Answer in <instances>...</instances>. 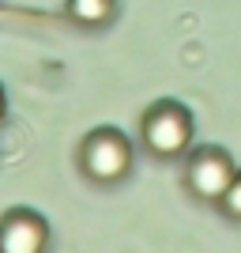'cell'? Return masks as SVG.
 Here are the masks:
<instances>
[{
    "label": "cell",
    "mask_w": 241,
    "mask_h": 253,
    "mask_svg": "<svg viewBox=\"0 0 241 253\" xmlns=\"http://www.w3.org/2000/svg\"><path fill=\"white\" fill-rule=\"evenodd\" d=\"M192 110L177 98H158L139 117V140L155 159H181L192 151Z\"/></svg>",
    "instance_id": "cell-1"
},
{
    "label": "cell",
    "mask_w": 241,
    "mask_h": 253,
    "mask_svg": "<svg viewBox=\"0 0 241 253\" xmlns=\"http://www.w3.org/2000/svg\"><path fill=\"white\" fill-rule=\"evenodd\" d=\"M79 170L95 185H121L132 174V140L113 125L91 128L79 144Z\"/></svg>",
    "instance_id": "cell-2"
},
{
    "label": "cell",
    "mask_w": 241,
    "mask_h": 253,
    "mask_svg": "<svg viewBox=\"0 0 241 253\" xmlns=\"http://www.w3.org/2000/svg\"><path fill=\"white\" fill-rule=\"evenodd\" d=\"M234 174H238V163L219 144H204V148L185 155V185H189V193L196 201L219 204L222 193L230 189Z\"/></svg>",
    "instance_id": "cell-3"
},
{
    "label": "cell",
    "mask_w": 241,
    "mask_h": 253,
    "mask_svg": "<svg viewBox=\"0 0 241 253\" xmlns=\"http://www.w3.org/2000/svg\"><path fill=\"white\" fill-rule=\"evenodd\" d=\"M49 223L34 208H8L0 215V253H45Z\"/></svg>",
    "instance_id": "cell-4"
},
{
    "label": "cell",
    "mask_w": 241,
    "mask_h": 253,
    "mask_svg": "<svg viewBox=\"0 0 241 253\" xmlns=\"http://www.w3.org/2000/svg\"><path fill=\"white\" fill-rule=\"evenodd\" d=\"M68 8V15H72L79 27H105V23H113L117 15V0H68L64 4Z\"/></svg>",
    "instance_id": "cell-5"
},
{
    "label": "cell",
    "mask_w": 241,
    "mask_h": 253,
    "mask_svg": "<svg viewBox=\"0 0 241 253\" xmlns=\"http://www.w3.org/2000/svg\"><path fill=\"white\" fill-rule=\"evenodd\" d=\"M219 208L230 215V219H238L241 223V170L234 174V181H230V189L222 193V201H219Z\"/></svg>",
    "instance_id": "cell-6"
},
{
    "label": "cell",
    "mask_w": 241,
    "mask_h": 253,
    "mask_svg": "<svg viewBox=\"0 0 241 253\" xmlns=\"http://www.w3.org/2000/svg\"><path fill=\"white\" fill-rule=\"evenodd\" d=\"M4 117H8V95H4V84H0V125H4Z\"/></svg>",
    "instance_id": "cell-7"
}]
</instances>
